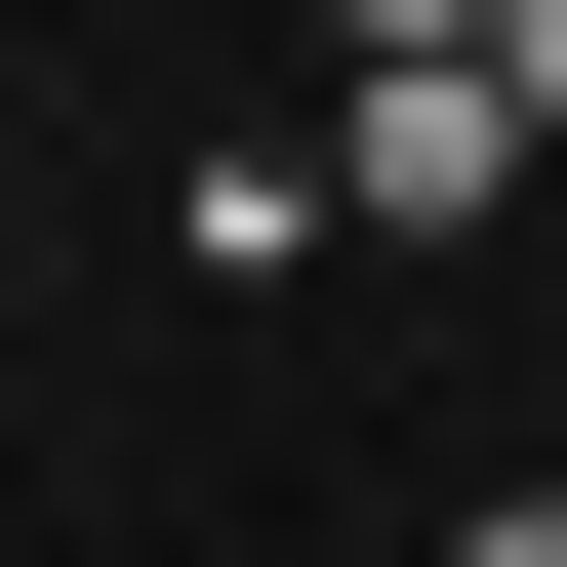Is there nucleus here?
<instances>
[{"mask_svg":"<svg viewBox=\"0 0 567 567\" xmlns=\"http://www.w3.org/2000/svg\"><path fill=\"white\" fill-rule=\"evenodd\" d=\"M324 163H365V244H486V203H527L567 122L486 82V41H405V82H324Z\"/></svg>","mask_w":567,"mask_h":567,"instance_id":"1","label":"nucleus"},{"mask_svg":"<svg viewBox=\"0 0 567 567\" xmlns=\"http://www.w3.org/2000/svg\"><path fill=\"white\" fill-rule=\"evenodd\" d=\"M405 41H486V0H324V82H405Z\"/></svg>","mask_w":567,"mask_h":567,"instance_id":"2","label":"nucleus"},{"mask_svg":"<svg viewBox=\"0 0 567 567\" xmlns=\"http://www.w3.org/2000/svg\"><path fill=\"white\" fill-rule=\"evenodd\" d=\"M486 82H527V122H567V0H486Z\"/></svg>","mask_w":567,"mask_h":567,"instance_id":"3","label":"nucleus"},{"mask_svg":"<svg viewBox=\"0 0 567 567\" xmlns=\"http://www.w3.org/2000/svg\"><path fill=\"white\" fill-rule=\"evenodd\" d=\"M446 567H567V486H486V527H446Z\"/></svg>","mask_w":567,"mask_h":567,"instance_id":"4","label":"nucleus"}]
</instances>
